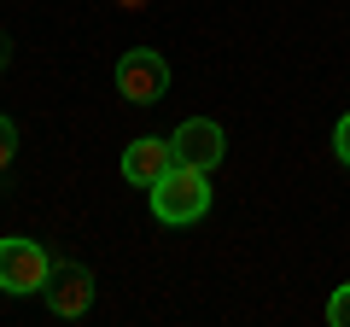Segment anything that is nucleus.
Returning <instances> with one entry per match:
<instances>
[{"label":"nucleus","instance_id":"1a4fd4ad","mask_svg":"<svg viewBox=\"0 0 350 327\" xmlns=\"http://www.w3.org/2000/svg\"><path fill=\"white\" fill-rule=\"evenodd\" d=\"M333 152H338V164H350V112L338 117V129H333Z\"/></svg>","mask_w":350,"mask_h":327},{"label":"nucleus","instance_id":"f257e3e1","mask_svg":"<svg viewBox=\"0 0 350 327\" xmlns=\"http://www.w3.org/2000/svg\"><path fill=\"white\" fill-rule=\"evenodd\" d=\"M211 170H193V164H175L170 176L152 187V216L158 222H170V228H181V222H199L204 211H211Z\"/></svg>","mask_w":350,"mask_h":327},{"label":"nucleus","instance_id":"9d476101","mask_svg":"<svg viewBox=\"0 0 350 327\" xmlns=\"http://www.w3.org/2000/svg\"><path fill=\"white\" fill-rule=\"evenodd\" d=\"M12 64V36H0V70Z\"/></svg>","mask_w":350,"mask_h":327},{"label":"nucleus","instance_id":"0eeeda50","mask_svg":"<svg viewBox=\"0 0 350 327\" xmlns=\"http://www.w3.org/2000/svg\"><path fill=\"white\" fill-rule=\"evenodd\" d=\"M327 322H333V327H350V280L327 298Z\"/></svg>","mask_w":350,"mask_h":327},{"label":"nucleus","instance_id":"7ed1b4c3","mask_svg":"<svg viewBox=\"0 0 350 327\" xmlns=\"http://www.w3.org/2000/svg\"><path fill=\"white\" fill-rule=\"evenodd\" d=\"M53 275V257L41 252L36 239H0V287L12 292V298H24V292H41Z\"/></svg>","mask_w":350,"mask_h":327},{"label":"nucleus","instance_id":"20e7f679","mask_svg":"<svg viewBox=\"0 0 350 327\" xmlns=\"http://www.w3.org/2000/svg\"><path fill=\"white\" fill-rule=\"evenodd\" d=\"M41 298H47V310L59 315V322L88 315V304H94V275H88V263H53Z\"/></svg>","mask_w":350,"mask_h":327},{"label":"nucleus","instance_id":"39448f33","mask_svg":"<svg viewBox=\"0 0 350 327\" xmlns=\"http://www.w3.org/2000/svg\"><path fill=\"white\" fill-rule=\"evenodd\" d=\"M170 146H175V164H193V170H216V164L228 158V135L211 117H187V123L170 135Z\"/></svg>","mask_w":350,"mask_h":327},{"label":"nucleus","instance_id":"423d86ee","mask_svg":"<svg viewBox=\"0 0 350 327\" xmlns=\"http://www.w3.org/2000/svg\"><path fill=\"white\" fill-rule=\"evenodd\" d=\"M170 170H175V146H170V140L140 135V140H129V146H123V181H135L140 193H152Z\"/></svg>","mask_w":350,"mask_h":327},{"label":"nucleus","instance_id":"6e6552de","mask_svg":"<svg viewBox=\"0 0 350 327\" xmlns=\"http://www.w3.org/2000/svg\"><path fill=\"white\" fill-rule=\"evenodd\" d=\"M12 158H18V129L12 117H0V170H12Z\"/></svg>","mask_w":350,"mask_h":327},{"label":"nucleus","instance_id":"f03ea898","mask_svg":"<svg viewBox=\"0 0 350 327\" xmlns=\"http://www.w3.org/2000/svg\"><path fill=\"white\" fill-rule=\"evenodd\" d=\"M117 94H123L129 105H158L163 94H170V64H163V53L129 47L123 59H117Z\"/></svg>","mask_w":350,"mask_h":327}]
</instances>
